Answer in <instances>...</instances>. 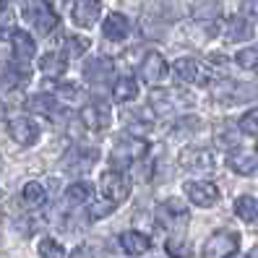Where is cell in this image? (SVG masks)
I'll use <instances>...</instances> for the list:
<instances>
[{"instance_id": "1", "label": "cell", "mask_w": 258, "mask_h": 258, "mask_svg": "<svg viewBox=\"0 0 258 258\" xmlns=\"http://www.w3.org/2000/svg\"><path fill=\"white\" fill-rule=\"evenodd\" d=\"M144 154H146V141L139 139V136H133V133H123L115 141V149L110 154V164H112V170H128V167L136 159H141Z\"/></svg>"}, {"instance_id": "2", "label": "cell", "mask_w": 258, "mask_h": 258, "mask_svg": "<svg viewBox=\"0 0 258 258\" xmlns=\"http://www.w3.org/2000/svg\"><path fill=\"white\" fill-rule=\"evenodd\" d=\"M24 19L32 24V29L39 37H47L57 26V11L47 3V0H29L24 6Z\"/></svg>"}, {"instance_id": "3", "label": "cell", "mask_w": 258, "mask_h": 258, "mask_svg": "<svg viewBox=\"0 0 258 258\" xmlns=\"http://www.w3.org/2000/svg\"><path fill=\"white\" fill-rule=\"evenodd\" d=\"M240 248V235L235 230H217L204 242V258H232Z\"/></svg>"}, {"instance_id": "4", "label": "cell", "mask_w": 258, "mask_h": 258, "mask_svg": "<svg viewBox=\"0 0 258 258\" xmlns=\"http://www.w3.org/2000/svg\"><path fill=\"white\" fill-rule=\"evenodd\" d=\"M258 92L253 89V84H237V81H222L211 86V97L222 104H240L253 99Z\"/></svg>"}, {"instance_id": "5", "label": "cell", "mask_w": 258, "mask_h": 258, "mask_svg": "<svg viewBox=\"0 0 258 258\" xmlns=\"http://www.w3.org/2000/svg\"><path fill=\"white\" fill-rule=\"evenodd\" d=\"M99 188L104 199H110L112 204H123L131 193V180L123 175V170H107L99 180Z\"/></svg>"}, {"instance_id": "6", "label": "cell", "mask_w": 258, "mask_h": 258, "mask_svg": "<svg viewBox=\"0 0 258 258\" xmlns=\"http://www.w3.org/2000/svg\"><path fill=\"white\" fill-rule=\"evenodd\" d=\"M97 159H99L97 149H92V146H73L63 157V167H66V172H71V175H81V172L92 170V167L97 164Z\"/></svg>"}, {"instance_id": "7", "label": "cell", "mask_w": 258, "mask_h": 258, "mask_svg": "<svg viewBox=\"0 0 258 258\" xmlns=\"http://www.w3.org/2000/svg\"><path fill=\"white\" fill-rule=\"evenodd\" d=\"M180 167L183 170H190V172H211L214 170V154L204 146H188L180 151L177 157Z\"/></svg>"}, {"instance_id": "8", "label": "cell", "mask_w": 258, "mask_h": 258, "mask_svg": "<svg viewBox=\"0 0 258 258\" xmlns=\"http://www.w3.org/2000/svg\"><path fill=\"white\" fill-rule=\"evenodd\" d=\"M8 133H11V139L16 141L19 146H34L39 141V125L34 123L32 117H26V115L11 117L8 120Z\"/></svg>"}, {"instance_id": "9", "label": "cell", "mask_w": 258, "mask_h": 258, "mask_svg": "<svg viewBox=\"0 0 258 258\" xmlns=\"http://www.w3.org/2000/svg\"><path fill=\"white\" fill-rule=\"evenodd\" d=\"M185 196L188 201L201 206V209H209L219 201V188L214 183H209V180H188L185 183Z\"/></svg>"}, {"instance_id": "10", "label": "cell", "mask_w": 258, "mask_h": 258, "mask_svg": "<svg viewBox=\"0 0 258 258\" xmlns=\"http://www.w3.org/2000/svg\"><path fill=\"white\" fill-rule=\"evenodd\" d=\"M110 104L104 102V99H94V102H89L86 107L81 110V120H84V125L89 128V131H94V133H99V131H104L110 125Z\"/></svg>"}, {"instance_id": "11", "label": "cell", "mask_w": 258, "mask_h": 258, "mask_svg": "<svg viewBox=\"0 0 258 258\" xmlns=\"http://www.w3.org/2000/svg\"><path fill=\"white\" fill-rule=\"evenodd\" d=\"M175 76L180 81H185V84H204L209 81V71L206 66L201 63V60H196V57H180L175 60Z\"/></svg>"}, {"instance_id": "12", "label": "cell", "mask_w": 258, "mask_h": 258, "mask_svg": "<svg viewBox=\"0 0 258 258\" xmlns=\"http://www.w3.org/2000/svg\"><path fill=\"white\" fill-rule=\"evenodd\" d=\"M167 76V60L159 55V52H146L144 60H141V79L149 84V86H159Z\"/></svg>"}, {"instance_id": "13", "label": "cell", "mask_w": 258, "mask_h": 258, "mask_svg": "<svg viewBox=\"0 0 258 258\" xmlns=\"http://www.w3.org/2000/svg\"><path fill=\"white\" fill-rule=\"evenodd\" d=\"M157 219L162 227H177V224H185L188 222V206L183 201H177V199H170V201H164L157 206Z\"/></svg>"}, {"instance_id": "14", "label": "cell", "mask_w": 258, "mask_h": 258, "mask_svg": "<svg viewBox=\"0 0 258 258\" xmlns=\"http://www.w3.org/2000/svg\"><path fill=\"white\" fill-rule=\"evenodd\" d=\"M24 84H29V68L26 63H8L0 68V92H16Z\"/></svg>"}, {"instance_id": "15", "label": "cell", "mask_w": 258, "mask_h": 258, "mask_svg": "<svg viewBox=\"0 0 258 258\" xmlns=\"http://www.w3.org/2000/svg\"><path fill=\"white\" fill-rule=\"evenodd\" d=\"M227 167L237 175H253L258 172V149H235L227 157Z\"/></svg>"}, {"instance_id": "16", "label": "cell", "mask_w": 258, "mask_h": 258, "mask_svg": "<svg viewBox=\"0 0 258 258\" xmlns=\"http://www.w3.org/2000/svg\"><path fill=\"white\" fill-rule=\"evenodd\" d=\"M71 16H73V24H76V26L92 29V26L99 21V16H102V8H99L97 0H76Z\"/></svg>"}, {"instance_id": "17", "label": "cell", "mask_w": 258, "mask_h": 258, "mask_svg": "<svg viewBox=\"0 0 258 258\" xmlns=\"http://www.w3.org/2000/svg\"><path fill=\"white\" fill-rule=\"evenodd\" d=\"M84 79L94 86H102L112 79V60L107 57H92L89 63L84 66Z\"/></svg>"}, {"instance_id": "18", "label": "cell", "mask_w": 258, "mask_h": 258, "mask_svg": "<svg viewBox=\"0 0 258 258\" xmlns=\"http://www.w3.org/2000/svg\"><path fill=\"white\" fill-rule=\"evenodd\" d=\"M11 47H13L16 63H29V60L34 57V52H37V44H34L32 34L24 32V29H16V32L11 34Z\"/></svg>"}, {"instance_id": "19", "label": "cell", "mask_w": 258, "mask_h": 258, "mask_svg": "<svg viewBox=\"0 0 258 258\" xmlns=\"http://www.w3.org/2000/svg\"><path fill=\"white\" fill-rule=\"evenodd\" d=\"M102 34L110 42H123L131 34V21L123 16V13H107V19L102 24Z\"/></svg>"}, {"instance_id": "20", "label": "cell", "mask_w": 258, "mask_h": 258, "mask_svg": "<svg viewBox=\"0 0 258 258\" xmlns=\"http://www.w3.org/2000/svg\"><path fill=\"white\" fill-rule=\"evenodd\" d=\"M224 39L227 42H248L253 39V24L242 16H232L224 24Z\"/></svg>"}, {"instance_id": "21", "label": "cell", "mask_w": 258, "mask_h": 258, "mask_svg": "<svg viewBox=\"0 0 258 258\" xmlns=\"http://www.w3.org/2000/svg\"><path fill=\"white\" fill-rule=\"evenodd\" d=\"M120 248L128 255H144L151 248V240H149V235H144L139 230H128V232L120 235Z\"/></svg>"}, {"instance_id": "22", "label": "cell", "mask_w": 258, "mask_h": 258, "mask_svg": "<svg viewBox=\"0 0 258 258\" xmlns=\"http://www.w3.org/2000/svg\"><path fill=\"white\" fill-rule=\"evenodd\" d=\"M219 0H196V3L190 6V16L199 21V24H211L219 19Z\"/></svg>"}, {"instance_id": "23", "label": "cell", "mask_w": 258, "mask_h": 258, "mask_svg": "<svg viewBox=\"0 0 258 258\" xmlns=\"http://www.w3.org/2000/svg\"><path fill=\"white\" fill-rule=\"evenodd\" d=\"M39 68L44 76L57 79V76H63L68 71V57H66V52H44L39 57Z\"/></svg>"}, {"instance_id": "24", "label": "cell", "mask_w": 258, "mask_h": 258, "mask_svg": "<svg viewBox=\"0 0 258 258\" xmlns=\"http://www.w3.org/2000/svg\"><path fill=\"white\" fill-rule=\"evenodd\" d=\"M21 204L26 206V209H42L44 204H47V190H44V185L42 183H26L24 188H21Z\"/></svg>"}, {"instance_id": "25", "label": "cell", "mask_w": 258, "mask_h": 258, "mask_svg": "<svg viewBox=\"0 0 258 258\" xmlns=\"http://www.w3.org/2000/svg\"><path fill=\"white\" fill-rule=\"evenodd\" d=\"M112 97L115 102H133L136 97H139V81L133 79V76H120V79L115 81L112 86Z\"/></svg>"}, {"instance_id": "26", "label": "cell", "mask_w": 258, "mask_h": 258, "mask_svg": "<svg viewBox=\"0 0 258 258\" xmlns=\"http://www.w3.org/2000/svg\"><path fill=\"white\" fill-rule=\"evenodd\" d=\"M92 193H94L92 183H86V180H79V183H73V185L66 188V201H68L71 206H84V204L92 201Z\"/></svg>"}, {"instance_id": "27", "label": "cell", "mask_w": 258, "mask_h": 258, "mask_svg": "<svg viewBox=\"0 0 258 258\" xmlns=\"http://www.w3.org/2000/svg\"><path fill=\"white\" fill-rule=\"evenodd\" d=\"M26 107L37 112V115H55V107H57V99L52 94H34V97H29L26 99Z\"/></svg>"}, {"instance_id": "28", "label": "cell", "mask_w": 258, "mask_h": 258, "mask_svg": "<svg viewBox=\"0 0 258 258\" xmlns=\"http://www.w3.org/2000/svg\"><path fill=\"white\" fill-rule=\"evenodd\" d=\"M235 214L242 222H255L258 219V199H253V196H240L235 201Z\"/></svg>"}, {"instance_id": "29", "label": "cell", "mask_w": 258, "mask_h": 258, "mask_svg": "<svg viewBox=\"0 0 258 258\" xmlns=\"http://www.w3.org/2000/svg\"><path fill=\"white\" fill-rule=\"evenodd\" d=\"M167 253H170L172 258H190V242L183 237V235H175V237H170V240H167Z\"/></svg>"}, {"instance_id": "30", "label": "cell", "mask_w": 258, "mask_h": 258, "mask_svg": "<svg viewBox=\"0 0 258 258\" xmlns=\"http://www.w3.org/2000/svg\"><path fill=\"white\" fill-rule=\"evenodd\" d=\"M37 250H39L42 258H66V248L60 245L55 237H42L39 245H37Z\"/></svg>"}, {"instance_id": "31", "label": "cell", "mask_w": 258, "mask_h": 258, "mask_svg": "<svg viewBox=\"0 0 258 258\" xmlns=\"http://www.w3.org/2000/svg\"><path fill=\"white\" fill-rule=\"evenodd\" d=\"M235 63H237L240 68H245V71L258 68V44H253V47H245V50H240V52L235 55Z\"/></svg>"}, {"instance_id": "32", "label": "cell", "mask_w": 258, "mask_h": 258, "mask_svg": "<svg viewBox=\"0 0 258 258\" xmlns=\"http://www.w3.org/2000/svg\"><path fill=\"white\" fill-rule=\"evenodd\" d=\"M117 204H112L110 199H104V201H94L92 206H89V219L97 222V219H104V217H110L112 211H115Z\"/></svg>"}, {"instance_id": "33", "label": "cell", "mask_w": 258, "mask_h": 258, "mask_svg": "<svg viewBox=\"0 0 258 258\" xmlns=\"http://www.w3.org/2000/svg\"><path fill=\"white\" fill-rule=\"evenodd\" d=\"M57 94L63 97L66 102H73V104H81L84 102V89L79 86V84H60V89H57Z\"/></svg>"}, {"instance_id": "34", "label": "cell", "mask_w": 258, "mask_h": 258, "mask_svg": "<svg viewBox=\"0 0 258 258\" xmlns=\"http://www.w3.org/2000/svg\"><path fill=\"white\" fill-rule=\"evenodd\" d=\"M240 131L242 133H250V136H258V107L240 117Z\"/></svg>"}, {"instance_id": "35", "label": "cell", "mask_w": 258, "mask_h": 258, "mask_svg": "<svg viewBox=\"0 0 258 258\" xmlns=\"http://www.w3.org/2000/svg\"><path fill=\"white\" fill-rule=\"evenodd\" d=\"M13 21H16V19H13V11L3 6V8H0V37L16 32V29H13Z\"/></svg>"}, {"instance_id": "36", "label": "cell", "mask_w": 258, "mask_h": 258, "mask_svg": "<svg viewBox=\"0 0 258 258\" xmlns=\"http://www.w3.org/2000/svg\"><path fill=\"white\" fill-rule=\"evenodd\" d=\"M89 42L86 37H68V52L71 55H84L86 50H89Z\"/></svg>"}, {"instance_id": "37", "label": "cell", "mask_w": 258, "mask_h": 258, "mask_svg": "<svg viewBox=\"0 0 258 258\" xmlns=\"http://www.w3.org/2000/svg\"><path fill=\"white\" fill-rule=\"evenodd\" d=\"M199 123H201L199 117H183V120L177 123V128H180V133H188V131H196V128H199Z\"/></svg>"}, {"instance_id": "38", "label": "cell", "mask_w": 258, "mask_h": 258, "mask_svg": "<svg viewBox=\"0 0 258 258\" xmlns=\"http://www.w3.org/2000/svg\"><path fill=\"white\" fill-rule=\"evenodd\" d=\"M242 11H245L248 16H258V0H245V3H242Z\"/></svg>"}, {"instance_id": "39", "label": "cell", "mask_w": 258, "mask_h": 258, "mask_svg": "<svg viewBox=\"0 0 258 258\" xmlns=\"http://www.w3.org/2000/svg\"><path fill=\"white\" fill-rule=\"evenodd\" d=\"M123 117H125V120H133V117H136V115H133V112H128V110H125V112H123ZM141 120H149V123H151V112H149V110H144V115H141Z\"/></svg>"}, {"instance_id": "40", "label": "cell", "mask_w": 258, "mask_h": 258, "mask_svg": "<svg viewBox=\"0 0 258 258\" xmlns=\"http://www.w3.org/2000/svg\"><path fill=\"white\" fill-rule=\"evenodd\" d=\"M248 258H258V245H255V248H253V250L248 253Z\"/></svg>"}, {"instance_id": "41", "label": "cell", "mask_w": 258, "mask_h": 258, "mask_svg": "<svg viewBox=\"0 0 258 258\" xmlns=\"http://www.w3.org/2000/svg\"><path fill=\"white\" fill-rule=\"evenodd\" d=\"M0 199H3V190H0Z\"/></svg>"}, {"instance_id": "42", "label": "cell", "mask_w": 258, "mask_h": 258, "mask_svg": "<svg viewBox=\"0 0 258 258\" xmlns=\"http://www.w3.org/2000/svg\"><path fill=\"white\" fill-rule=\"evenodd\" d=\"M0 3H3V0H0Z\"/></svg>"}]
</instances>
